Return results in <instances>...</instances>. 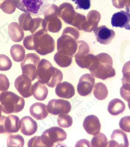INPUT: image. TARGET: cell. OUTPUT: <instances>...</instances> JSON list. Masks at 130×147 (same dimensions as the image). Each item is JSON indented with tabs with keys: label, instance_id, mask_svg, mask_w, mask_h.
Instances as JSON below:
<instances>
[{
	"label": "cell",
	"instance_id": "1",
	"mask_svg": "<svg viewBox=\"0 0 130 147\" xmlns=\"http://www.w3.org/2000/svg\"><path fill=\"white\" fill-rule=\"evenodd\" d=\"M89 70L91 75L102 80L113 77L116 72L113 68V60L111 56L106 53L95 56V59Z\"/></svg>",
	"mask_w": 130,
	"mask_h": 147
},
{
	"label": "cell",
	"instance_id": "2",
	"mask_svg": "<svg viewBox=\"0 0 130 147\" xmlns=\"http://www.w3.org/2000/svg\"><path fill=\"white\" fill-rule=\"evenodd\" d=\"M37 78L42 82L47 84L50 88L57 86L62 81L63 75L62 71L56 67L47 60L42 59L37 68Z\"/></svg>",
	"mask_w": 130,
	"mask_h": 147
},
{
	"label": "cell",
	"instance_id": "3",
	"mask_svg": "<svg viewBox=\"0 0 130 147\" xmlns=\"http://www.w3.org/2000/svg\"><path fill=\"white\" fill-rule=\"evenodd\" d=\"M79 36L80 32L76 28L66 27L63 30L62 35L57 40L58 52L73 57L77 51L76 40Z\"/></svg>",
	"mask_w": 130,
	"mask_h": 147
},
{
	"label": "cell",
	"instance_id": "4",
	"mask_svg": "<svg viewBox=\"0 0 130 147\" xmlns=\"http://www.w3.org/2000/svg\"><path fill=\"white\" fill-rule=\"evenodd\" d=\"M59 15L66 23L77 28L80 31L83 30L86 24L85 16L75 11L73 7L68 3H64L59 7Z\"/></svg>",
	"mask_w": 130,
	"mask_h": 147
},
{
	"label": "cell",
	"instance_id": "5",
	"mask_svg": "<svg viewBox=\"0 0 130 147\" xmlns=\"http://www.w3.org/2000/svg\"><path fill=\"white\" fill-rule=\"evenodd\" d=\"M0 102L3 112L6 114L19 113L23 110L25 105L23 97L7 90L1 94Z\"/></svg>",
	"mask_w": 130,
	"mask_h": 147
},
{
	"label": "cell",
	"instance_id": "6",
	"mask_svg": "<svg viewBox=\"0 0 130 147\" xmlns=\"http://www.w3.org/2000/svg\"><path fill=\"white\" fill-rule=\"evenodd\" d=\"M16 8L25 13L38 17L43 14L48 0H12Z\"/></svg>",
	"mask_w": 130,
	"mask_h": 147
},
{
	"label": "cell",
	"instance_id": "7",
	"mask_svg": "<svg viewBox=\"0 0 130 147\" xmlns=\"http://www.w3.org/2000/svg\"><path fill=\"white\" fill-rule=\"evenodd\" d=\"M41 137L45 147H53L55 143L65 140L67 134L61 128L53 127L45 130Z\"/></svg>",
	"mask_w": 130,
	"mask_h": 147
},
{
	"label": "cell",
	"instance_id": "8",
	"mask_svg": "<svg viewBox=\"0 0 130 147\" xmlns=\"http://www.w3.org/2000/svg\"><path fill=\"white\" fill-rule=\"evenodd\" d=\"M40 61V57L35 53H29L25 56L21 62L23 74L30 78L31 81L35 80L37 77V68Z\"/></svg>",
	"mask_w": 130,
	"mask_h": 147
},
{
	"label": "cell",
	"instance_id": "9",
	"mask_svg": "<svg viewBox=\"0 0 130 147\" xmlns=\"http://www.w3.org/2000/svg\"><path fill=\"white\" fill-rule=\"evenodd\" d=\"M31 79L28 75L23 74L15 81V86L18 93L24 98H28L33 94L34 88Z\"/></svg>",
	"mask_w": 130,
	"mask_h": 147
},
{
	"label": "cell",
	"instance_id": "10",
	"mask_svg": "<svg viewBox=\"0 0 130 147\" xmlns=\"http://www.w3.org/2000/svg\"><path fill=\"white\" fill-rule=\"evenodd\" d=\"M48 111L53 115L67 114L71 111L72 106L69 101L62 99H52L47 105Z\"/></svg>",
	"mask_w": 130,
	"mask_h": 147
},
{
	"label": "cell",
	"instance_id": "11",
	"mask_svg": "<svg viewBox=\"0 0 130 147\" xmlns=\"http://www.w3.org/2000/svg\"><path fill=\"white\" fill-rule=\"evenodd\" d=\"M95 84V79L90 74H84L80 78L77 85V92L82 96H89L91 93Z\"/></svg>",
	"mask_w": 130,
	"mask_h": 147
},
{
	"label": "cell",
	"instance_id": "12",
	"mask_svg": "<svg viewBox=\"0 0 130 147\" xmlns=\"http://www.w3.org/2000/svg\"><path fill=\"white\" fill-rule=\"evenodd\" d=\"M55 49V42L52 36L48 34L39 36V48L36 51L41 56L52 53Z\"/></svg>",
	"mask_w": 130,
	"mask_h": 147
},
{
	"label": "cell",
	"instance_id": "13",
	"mask_svg": "<svg viewBox=\"0 0 130 147\" xmlns=\"http://www.w3.org/2000/svg\"><path fill=\"white\" fill-rule=\"evenodd\" d=\"M93 31L97 37V41L103 45L111 43L115 37V32L114 30L109 29L105 26H99L95 28Z\"/></svg>",
	"mask_w": 130,
	"mask_h": 147
},
{
	"label": "cell",
	"instance_id": "14",
	"mask_svg": "<svg viewBox=\"0 0 130 147\" xmlns=\"http://www.w3.org/2000/svg\"><path fill=\"white\" fill-rule=\"evenodd\" d=\"M130 13L124 10L114 14L111 20L113 27L124 28L128 30H130Z\"/></svg>",
	"mask_w": 130,
	"mask_h": 147
},
{
	"label": "cell",
	"instance_id": "15",
	"mask_svg": "<svg viewBox=\"0 0 130 147\" xmlns=\"http://www.w3.org/2000/svg\"><path fill=\"white\" fill-rule=\"evenodd\" d=\"M127 135L121 129H115L111 135V140L107 142V147H128Z\"/></svg>",
	"mask_w": 130,
	"mask_h": 147
},
{
	"label": "cell",
	"instance_id": "16",
	"mask_svg": "<svg viewBox=\"0 0 130 147\" xmlns=\"http://www.w3.org/2000/svg\"><path fill=\"white\" fill-rule=\"evenodd\" d=\"M100 122L95 115H89L85 117L83 123V127L88 134L95 136L100 131Z\"/></svg>",
	"mask_w": 130,
	"mask_h": 147
},
{
	"label": "cell",
	"instance_id": "17",
	"mask_svg": "<svg viewBox=\"0 0 130 147\" xmlns=\"http://www.w3.org/2000/svg\"><path fill=\"white\" fill-rule=\"evenodd\" d=\"M47 21L40 18H32L29 26V31L35 36H41L47 34Z\"/></svg>",
	"mask_w": 130,
	"mask_h": 147
},
{
	"label": "cell",
	"instance_id": "18",
	"mask_svg": "<svg viewBox=\"0 0 130 147\" xmlns=\"http://www.w3.org/2000/svg\"><path fill=\"white\" fill-rule=\"evenodd\" d=\"M21 133L25 136H31L37 132V124L31 117H22L19 121Z\"/></svg>",
	"mask_w": 130,
	"mask_h": 147
},
{
	"label": "cell",
	"instance_id": "19",
	"mask_svg": "<svg viewBox=\"0 0 130 147\" xmlns=\"http://www.w3.org/2000/svg\"><path fill=\"white\" fill-rule=\"evenodd\" d=\"M55 93L60 98L70 99L75 95V88L71 83L64 81L57 85L55 88Z\"/></svg>",
	"mask_w": 130,
	"mask_h": 147
},
{
	"label": "cell",
	"instance_id": "20",
	"mask_svg": "<svg viewBox=\"0 0 130 147\" xmlns=\"http://www.w3.org/2000/svg\"><path fill=\"white\" fill-rule=\"evenodd\" d=\"M30 114L37 120H42L48 115L47 106L42 102H36L30 107Z\"/></svg>",
	"mask_w": 130,
	"mask_h": 147
},
{
	"label": "cell",
	"instance_id": "21",
	"mask_svg": "<svg viewBox=\"0 0 130 147\" xmlns=\"http://www.w3.org/2000/svg\"><path fill=\"white\" fill-rule=\"evenodd\" d=\"M101 20V15L97 10H92L89 12L87 16V22L83 31L90 32L97 28Z\"/></svg>",
	"mask_w": 130,
	"mask_h": 147
},
{
	"label": "cell",
	"instance_id": "22",
	"mask_svg": "<svg viewBox=\"0 0 130 147\" xmlns=\"http://www.w3.org/2000/svg\"><path fill=\"white\" fill-rule=\"evenodd\" d=\"M19 118L14 115L6 117L4 120V129L5 134H10L16 133L19 130Z\"/></svg>",
	"mask_w": 130,
	"mask_h": 147
},
{
	"label": "cell",
	"instance_id": "23",
	"mask_svg": "<svg viewBox=\"0 0 130 147\" xmlns=\"http://www.w3.org/2000/svg\"><path fill=\"white\" fill-rule=\"evenodd\" d=\"M9 37L12 41L19 42L23 40L25 36L23 29L16 22H12L8 27Z\"/></svg>",
	"mask_w": 130,
	"mask_h": 147
},
{
	"label": "cell",
	"instance_id": "24",
	"mask_svg": "<svg viewBox=\"0 0 130 147\" xmlns=\"http://www.w3.org/2000/svg\"><path fill=\"white\" fill-rule=\"evenodd\" d=\"M125 105L124 102L119 98L111 100L108 104V111L111 115L117 116L124 112Z\"/></svg>",
	"mask_w": 130,
	"mask_h": 147
},
{
	"label": "cell",
	"instance_id": "25",
	"mask_svg": "<svg viewBox=\"0 0 130 147\" xmlns=\"http://www.w3.org/2000/svg\"><path fill=\"white\" fill-rule=\"evenodd\" d=\"M34 88V97L38 101H44L47 98L48 90L44 83L40 80L37 81L33 85Z\"/></svg>",
	"mask_w": 130,
	"mask_h": 147
},
{
	"label": "cell",
	"instance_id": "26",
	"mask_svg": "<svg viewBox=\"0 0 130 147\" xmlns=\"http://www.w3.org/2000/svg\"><path fill=\"white\" fill-rule=\"evenodd\" d=\"M59 13V7L53 4H48L44 9L43 14L44 18L47 22L58 18Z\"/></svg>",
	"mask_w": 130,
	"mask_h": 147
},
{
	"label": "cell",
	"instance_id": "27",
	"mask_svg": "<svg viewBox=\"0 0 130 147\" xmlns=\"http://www.w3.org/2000/svg\"><path fill=\"white\" fill-rule=\"evenodd\" d=\"M11 56L14 61L22 62L25 56V50L24 47L19 44H15L11 47L10 50Z\"/></svg>",
	"mask_w": 130,
	"mask_h": 147
},
{
	"label": "cell",
	"instance_id": "28",
	"mask_svg": "<svg viewBox=\"0 0 130 147\" xmlns=\"http://www.w3.org/2000/svg\"><path fill=\"white\" fill-rule=\"evenodd\" d=\"M93 94L97 99L101 101L105 99L108 94L107 86L103 83H97L94 86Z\"/></svg>",
	"mask_w": 130,
	"mask_h": 147
},
{
	"label": "cell",
	"instance_id": "29",
	"mask_svg": "<svg viewBox=\"0 0 130 147\" xmlns=\"http://www.w3.org/2000/svg\"><path fill=\"white\" fill-rule=\"evenodd\" d=\"M39 36H27L23 39L25 48L29 51H36L39 48Z\"/></svg>",
	"mask_w": 130,
	"mask_h": 147
},
{
	"label": "cell",
	"instance_id": "30",
	"mask_svg": "<svg viewBox=\"0 0 130 147\" xmlns=\"http://www.w3.org/2000/svg\"><path fill=\"white\" fill-rule=\"evenodd\" d=\"M78 44L77 51L75 55V61L81 59L89 54L90 51L89 47L87 43L83 40L77 41Z\"/></svg>",
	"mask_w": 130,
	"mask_h": 147
},
{
	"label": "cell",
	"instance_id": "31",
	"mask_svg": "<svg viewBox=\"0 0 130 147\" xmlns=\"http://www.w3.org/2000/svg\"><path fill=\"white\" fill-rule=\"evenodd\" d=\"M72 56L61 54L57 52L54 55V60L59 66L65 68L71 65L72 62Z\"/></svg>",
	"mask_w": 130,
	"mask_h": 147
},
{
	"label": "cell",
	"instance_id": "32",
	"mask_svg": "<svg viewBox=\"0 0 130 147\" xmlns=\"http://www.w3.org/2000/svg\"><path fill=\"white\" fill-rule=\"evenodd\" d=\"M8 147H23L25 144V140L20 134H10L7 138Z\"/></svg>",
	"mask_w": 130,
	"mask_h": 147
},
{
	"label": "cell",
	"instance_id": "33",
	"mask_svg": "<svg viewBox=\"0 0 130 147\" xmlns=\"http://www.w3.org/2000/svg\"><path fill=\"white\" fill-rule=\"evenodd\" d=\"M107 137L102 133L95 136L91 141L92 147H106L107 144Z\"/></svg>",
	"mask_w": 130,
	"mask_h": 147
},
{
	"label": "cell",
	"instance_id": "34",
	"mask_svg": "<svg viewBox=\"0 0 130 147\" xmlns=\"http://www.w3.org/2000/svg\"><path fill=\"white\" fill-rule=\"evenodd\" d=\"M58 125L62 128H69L72 125L73 119L70 115L67 114H61L58 116L57 119Z\"/></svg>",
	"mask_w": 130,
	"mask_h": 147
},
{
	"label": "cell",
	"instance_id": "35",
	"mask_svg": "<svg viewBox=\"0 0 130 147\" xmlns=\"http://www.w3.org/2000/svg\"><path fill=\"white\" fill-rule=\"evenodd\" d=\"M31 14L30 13H23L19 17V23L25 31H29V26L32 20Z\"/></svg>",
	"mask_w": 130,
	"mask_h": 147
},
{
	"label": "cell",
	"instance_id": "36",
	"mask_svg": "<svg viewBox=\"0 0 130 147\" xmlns=\"http://www.w3.org/2000/svg\"><path fill=\"white\" fill-rule=\"evenodd\" d=\"M0 9L8 14H11L16 10V7L12 0H5L1 5Z\"/></svg>",
	"mask_w": 130,
	"mask_h": 147
},
{
	"label": "cell",
	"instance_id": "37",
	"mask_svg": "<svg viewBox=\"0 0 130 147\" xmlns=\"http://www.w3.org/2000/svg\"><path fill=\"white\" fill-rule=\"evenodd\" d=\"M47 23V31L53 33L59 32L62 28V23L59 18Z\"/></svg>",
	"mask_w": 130,
	"mask_h": 147
},
{
	"label": "cell",
	"instance_id": "38",
	"mask_svg": "<svg viewBox=\"0 0 130 147\" xmlns=\"http://www.w3.org/2000/svg\"><path fill=\"white\" fill-rule=\"evenodd\" d=\"M12 65L10 58L5 55L0 54V71H7L11 69Z\"/></svg>",
	"mask_w": 130,
	"mask_h": 147
},
{
	"label": "cell",
	"instance_id": "39",
	"mask_svg": "<svg viewBox=\"0 0 130 147\" xmlns=\"http://www.w3.org/2000/svg\"><path fill=\"white\" fill-rule=\"evenodd\" d=\"M10 86L9 80L3 74H0V96L4 91L8 90Z\"/></svg>",
	"mask_w": 130,
	"mask_h": 147
},
{
	"label": "cell",
	"instance_id": "40",
	"mask_svg": "<svg viewBox=\"0 0 130 147\" xmlns=\"http://www.w3.org/2000/svg\"><path fill=\"white\" fill-rule=\"evenodd\" d=\"M119 125L123 131L130 133V116H127L121 118L119 122Z\"/></svg>",
	"mask_w": 130,
	"mask_h": 147
},
{
	"label": "cell",
	"instance_id": "41",
	"mask_svg": "<svg viewBox=\"0 0 130 147\" xmlns=\"http://www.w3.org/2000/svg\"><path fill=\"white\" fill-rule=\"evenodd\" d=\"M75 2V4L77 5L76 9H81L88 10L90 8V0H71Z\"/></svg>",
	"mask_w": 130,
	"mask_h": 147
},
{
	"label": "cell",
	"instance_id": "42",
	"mask_svg": "<svg viewBox=\"0 0 130 147\" xmlns=\"http://www.w3.org/2000/svg\"><path fill=\"white\" fill-rule=\"evenodd\" d=\"M28 147H45L42 141L41 136H36L32 137L28 142Z\"/></svg>",
	"mask_w": 130,
	"mask_h": 147
},
{
	"label": "cell",
	"instance_id": "43",
	"mask_svg": "<svg viewBox=\"0 0 130 147\" xmlns=\"http://www.w3.org/2000/svg\"><path fill=\"white\" fill-rule=\"evenodd\" d=\"M123 76L121 79L122 83V87L126 90H130V71L123 74Z\"/></svg>",
	"mask_w": 130,
	"mask_h": 147
},
{
	"label": "cell",
	"instance_id": "44",
	"mask_svg": "<svg viewBox=\"0 0 130 147\" xmlns=\"http://www.w3.org/2000/svg\"><path fill=\"white\" fill-rule=\"evenodd\" d=\"M112 4L115 8L121 9L125 8L127 11V3L125 0H112Z\"/></svg>",
	"mask_w": 130,
	"mask_h": 147
},
{
	"label": "cell",
	"instance_id": "45",
	"mask_svg": "<svg viewBox=\"0 0 130 147\" xmlns=\"http://www.w3.org/2000/svg\"><path fill=\"white\" fill-rule=\"evenodd\" d=\"M120 96L123 99H124L125 101L128 102H130V90H126L121 86L120 89Z\"/></svg>",
	"mask_w": 130,
	"mask_h": 147
},
{
	"label": "cell",
	"instance_id": "46",
	"mask_svg": "<svg viewBox=\"0 0 130 147\" xmlns=\"http://www.w3.org/2000/svg\"><path fill=\"white\" fill-rule=\"evenodd\" d=\"M6 117L1 115L0 117V134H5V131L4 129V120Z\"/></svg>",
	"mask_w": 130,
	"mask_h": 147
},
{
	"label": "cell",
	"instance_id": "47",
	"mask_svg": "<svg viewBox=\"0 0 130 147\" xmlns=\"http://www.w3.org/2000/svg\"><path fill=\"white\" fill-rule=\"evenodd\" d=\"M122 71V74L127 72V71H130V60L126 62L124 64V66L123 67Z\"/></svg>",
	"mask_w": 130,
	"mask_h": 147
},
{
	"label": "cell",
	"instance_id": "48",
	"mask_svg": "<svg viewBox=\"0 0 130 147\" xmlns=\"http://www.w3.org/2000/svg\"><path fill=\"white\" fill-rule=\"evenodd\" d=\"M127 3L128 9L127 11L130 12V0H125Z\"/></svg>",
	"mask_w": 130,
	"mask_h": 147
},
{
	"label": "cell",
	"instance_id": "49",
	"mask_svg": "<svg viewBox=\"0 0 130 147\" xmlns=\"http://www.w3.org/2000/svg\"><path fill=\"white\" fill-rule=\"evenodd\" d=\"M2 108H1V105H0V117H1V113H2Z\"/></svg>",
	"mask_w": 130,
	"mask_h": 147
},
{
	"label": "cell",
	"instance_id": "50",
	"mask_svg": "<svg viewBox=\"0 0 130 147\" xmlns=\"http://www.w3.org/2000/svg\"><path fill=\"white\" fill-rule=\"evenodd\" d=\"M5 0H0V5H1V3L4 1Z\"/></svg>",
	"mask_w": 130,
	"mask_h": 147
},
{
	"label": "cell",
	"instance_id": "51",
	"mask_svg": "<svg viewBox=\"0 0 130 147\" xmlns=\"http://www.w3.org/2000/svg\"><path fill=\"white\" fill-rule=\"evenodd\" d=\"M128 107H129V109H130V102H128Z\"/></svg>",
	"mask_w": 130,
	"mask_h": 147
},
{
	"label": "cell",
	"instance_id": "52",
	"mask_svg": "<svg viewBox=\"0 0 130 147\" xmlns=\"http://www.w3.org/2000/svg\"><path fill=\"white\" fill-rule=\"evenodd\" d=\"M54 1H56V0H54Z\"/></svg>",
	"mask_w": 130,
	"mask_h": 147
}]
</instances>
